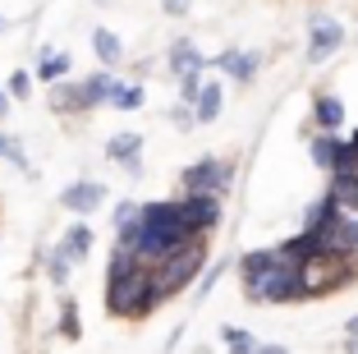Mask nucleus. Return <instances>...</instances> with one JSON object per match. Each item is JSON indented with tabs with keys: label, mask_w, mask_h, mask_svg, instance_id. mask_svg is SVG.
Listing matches in <instances>:
<instances>
[{
	"label": "nucleus",
	"mask_w": 358,
	"mask_h": 354,
	"mask_svg": "<svg viewBox=\"0 0 358 354\" xmlns=\"http://www.w3.org/2000/svg\"><path fill=\"white\" fill-rule=\"evenodd\" d=\"M179 217L189 221L198 235H207V230H216V221H221V198H216V193H184Z\"/></svg>",
	"instance_id": "7"
},
{
	"label": "nucleus",
	"mask_w": 358,
	"mask_h": 354,
	"mask_svg": "<svg viewBox=\"0 0 358 354\" xmlns=\"http://www.w3.org/2000/svg\"><path fill=\"white\" fill-rule=\"evenodd\" d=\"M221 271H225V262H216V267H211L207 276H202V285H198V299H207V294H211V285L221 281Z\"/></svg>",
	"instance_id": "30"
},
{
	"label": "nucleus",
	"mask_w": 358,
	"mask_h": 354,
	"mask_svg": "<svg viewBox=\"0 0 358 354\" xmlns=\"http://www.w3.org/2000/svg\"><path fill=\"white\" fill-rule=\"evenodd\" d=\"M138 217H143V203H120L115 207V230H120V244H129L134 240V230H138Z\"/></svg>",
	"instance_id": "19"
},
{
	"label": "nucleus",
	"mask_w": 358,
	"mask_h": 354,
	"mask_svg": "<svg viewBox=\"0 0 358 354\" xmlns=\"http://www.w3.org/2000/svg\"><path fill=\"white\" fill-rule=\"evenodd\" d=\"M230 175H234V170L225 166V161L202 156V161H193L179 179H184V193H216V198H221L225 189H230Z\"/></svg>",
	"instance_id": "6"
},
{
	"label": "nucleus",
	"mask_w": 358,
	"mask_h": 354,
	"mask_svg": "<svg viewBox=\"0 0 358 354\" xmlns=\"http://www.w3.org/2000/svg\"><path fill=\"white\" fill-rule=\"evenodd\" d=\"M106 156L110 161H120V166H129V175H138L143 170V134H115L110 143H106Z\"/></svg>",
	"instance_id": "10"
},
{
	"label": "nucleus",
	"mask_w": 358,
	"mask_h": 354,
	"mask_svg": "<svg viewBox=\"0 0 358 354\" xmlns=\"http://www.w3.org/2000/svg\"><path fill=\"white\" fill-rule=\"evenodd\" d=\"M189 69H207V60L193 42H175L170 46V74H189Z\"/></svg>",
	"instance_id": "17"
},
{
	"label": "nucleus",
	"mask_w": 358,
	"mask_h": 354,
	"mask_svg": "<svg viewBox=\"0 0 358 354\" xmlns=\"http://www.w3.org/2000/svg\"><path fill=\"white\" fill-rule=\"evenodd\" d=\"M313 120L322 129H340V120H345V106L336 102V97H317L313 102Z\"/></svg>",
	"instance_id": "20"
},
{
	"label": "nucleus",
	"mask_w": 358,
	"mask_h": 354,
	"mask_svg": "<svg viewBox=\"0 0 358 354\" xmlns=\"http://www.w3.org/2000/svg\"><path fill=\"white\" fill-rule=\"evenodd\" d=\"M198 240V230L179 217V203H143V217H138V230L129 249L143 262H161L166 253H175L179 244Z\"/></svg>",
	"instance_id": "1"
},
{
	"label": "nucleus",
	"mask_w": 358,
	"mask_h": 354,
	"mask_svg": "<svg viewBox=\"0 0 358 354\" xmlns=\"http://www.w3.org/2000/svg\"><path fill=\"white\" fill-rule=\"evenodd\" d=\"M51 111H60V115H69V111H92V106H87V97H83V83H60V79H55V83H51Z\"/></svg>",
	"instance_id": "12"
},
{
	"label": "nucleus",
	"mask_w": 358,
	"mask_h": 354,
	"mask_svg": "<svg viewBox=\"0 0 358 354\" xmlns=\"http://www.w3.org/2000/svg\"><path fill=\"white\" fill-rule=\"evenodd\" d=\"M92 51H96V60H101L106 69H115L120 55H124V46H120V37L110 28H92Z\"/></svg>",
	"instance_id": "15"
},
{
	"label": "nucleus",
	"mask_w": 358,
	"mask_h": 354,
	"mask_svg": "<svg viewBox=\"0 0 358 354\" xmlns=\"http://www.w3.org/2000/svg\"><path fill=\"white\" fill-rule=\"evenodd\" d=\"M189 5H193V0H161V10H166L170 19H184V14H189Z\"/></svg>",
	"instance_id": "32"
},
{
	"label": "nucleus",
	"mask_w": 358,
	"mask_h": 354,
	"mask_svg": "<svg viewBox=\"0 0 358 354\" xmlns=\"http://www.w3.org/2000/svg\"><path fill=\"white\" fill-rule=\"evenodd\" d=\"M60 203H64L69 212H78V217H87V212H96V207L106 203V189L96 184V179H74V184L60 193Z\"/></svg>",
	"instance_id": "9"
},
{
	"label": "nucleus",
	"mask_w": 358,
	"mask_h": 354,
	"mask_svg": "<svg viewBox=\"0 0 358 354\" xmlns=\"http://www.w3.org/2000/svg\"><path fill=\"white\" fill-rule=\"evenodd\" d=\"M340 42H345V23L340 19H313V32H308V60L322 64L331 51H340Z\"/></svg>",
	"instance_id": "8"
},
{
	"label": "nucleus",
	"mask_w": 358,
	"mask_h": 354,
	"mask_svg": "<svg viewBox=\"0 0 358 354\" xmlns=\"http://www.w3.org/2000/svg\"><path fill=\"white\" fill-rule=\"evenodd\" d=\"M115 74L110 69H101V74H92V79H87L83 83V97H87V106H101V102H110V93H115Z\"/></svg>",
	"instance_id": "18"
},
{
	"label": "nucleus",
	"mask_w": 358,
	"mask_h": 354,
	"mask_svg": "<svg viewBox=\"0 0 358 354\" xmlns=\"http://www.w3.org/2000/svg\"><path fill=\"white\" fill-rule=\"evenodd\" d=\"M345 332H349V336H358V318H349V327H345Z\"/></svg>",
	"instance_id": "34"
},
{
	"label": "nucleus",
	"mask_w": 358,
	"mask_h": 354,
	"mask_svg": "<svg viewBox=\"0 0 358 354\" xmlns=\"http://www.w3.org/2000/svg\"><path fill=\"white\" fill-rule=\"evenodd\" d=\"M60 253L69 262H83L87 253H92V226H83V221H74V226L64 230V240H60Z\"/></svg>",
	"instance_id": "13"
},
{
	"label": "nucleus",
	"mask_w": 358,
	"mask_h": 354,
	"mask_svg": "<svg viewBox=\"0 0 358 354\" xmlns=\"http://www.w3.org/2000/svg\"><path fill=\"white\" fill-rule=\"evenodd\" d=\"M96 5H101V0H96Z\"/></svg>",
	"instance_id": "37"
},
{
	"label": "nucleus",
	"mask_w": 358,
	"mask_h": 354,
	"mask_svg": "<svg viewBox=\"0 0 358 354\" xmlns=\"http://www.w3.org/2000/svg\"><path fill=\"white\" fill-rule=\"evenodd\" d=\"M221 115V83H202L198 97H193V120L198 125H211Z\"/></svg>",
	"instance_id": "14"
},
{
	"label": "nucleus",
	"mask_w": 358,
	"mask_h": 354,
	"mask_svg": "<svg viewBox=\"0 0 358 354\" xmlns=\"http://www.w3.org/2000/svg\"><path fill=\"white\" fill-rule=\"evenodd\" d=\"M275 249H280V258H294V262H313L317 258V235L313 230H299L294 240H285V244H275Z\"/></svg>",
	"instance_id": "16"
},
{
	"label": "nucleus",
	"mask_w": 358,
	"mask_h": 354,
	"mask_svg": "<svg viewBox=\"0 0 358 354\" xmlns=\"http://www.w3.org/2000/svg\"><path fill=\"white\" fill-rule=\"evenodd\" d=\"M275 258H280V249H257V253H243V258H239V271H243V281H248V276H257V271H266V267H271Z\"/></svg>",
	"instance_id": "22"
},
{
	"label": "nucleus",
	"mask_w": 358,
	"mask_h": 354,
	"mask_svg": "<svg viewBox=\"0 0 358 354\" xmlns=\"http://www.w3.org/2000/svg\"><path fill=\"white\" fill-rule=\"evenodd\" d=\"M5 143H10V138H5V134H0V156H5Z\"/></svg>",
	"instance_id": "35"
},
{
	"label": "nucleus",
	"mask_w": 358,
	"mask_h": 354,
	"mask_svg": "<svg viewBox=\"0 0 358 354\" xmlns=\"http://www.w3.org/2000/svg\"><path fill=\"white\" fill-rule=\"evenodd\" d=\"M308 262L294 258H275L266 271L248 276V299H266V304H289V299H308Z\"/></svg>",
	"instance_id": "3"
},
{
	"label": "nucleus",
	"mask_w": 358,
	"mask_h": 354,
	"mask_svg": "<svg viewBox=\"0 0 358 354\" xmlns=\"http://www.w3.org/2000/svg\"><path fill=\"white\" fill-rule=\"evenodd\" d=\"M46 271H51V281H55V285H64V281H69V258H64L60 249L46 253Z\"/></svg>",
	"instance_id": "27"
},
{
	"label": "nucleus",
	"mask_w": 358,
	"mask_h": 354,
	"mask_svg": "<svg viewBox=\"0 0 358 354\" xmlns=\"http://www.w3.org/2000/svg\"><path fill=\"white\" fill-rule=\"evenodd\" d=\"M221 341L225 345H230V350H253V336H248V332H239V327H225V332H221Z\"/></svg>",
	"instance_id": "28"
},
{
	"label": "nucleus",
	"mask_w": 358,
	"mask_h": 354,
	"mask_svg": "<svg viewBox=\"0 0 358 354\" xmlns=\"http://www.w3.org/2000/svg\"><path fill=\"white\" fill-rule=\"evenodd\" d=\"M69 55L64 51H42V64H37V79H46V83H55V79H64L69 74Z\"/></svg>",
	"instance_id": "21"
},
{
	"label": "nucleus",
	"mask_w": 358,
	"mask_h": 354,
	"mask_svg": "<svg viewBox=\"0 0 358 354\" xmlns=\"http://www.w3.org/2000/svg\"><path fill=\"white\" fill-rule=\"evenodd\" d=\"M110 106H120V111H138V106H143V83H115Z\"/></svg>",
	"instance_id": "24"
},
{
	"label": "nucleus",
	"mask_w": 358,
	"mask_h": 354,
	"mask_svg": "<svg viewBox=\"0 0 358 354\" xmlns=\"http://www.w3.org/2000/svg\"><path fill=\"white\" fill-rule=\"evenodd\" d=\"M336 212H345V207H340V198H336V193H327V198L317 203V207H308V221H303V226H308V230H322L331 217H336Z\"/></svg>",
	"instance_id": "23"
},
{
	"label": "nucleus",
	"mask_w": 358,
	"mask_h": 354,
	"mask_svg": "<svg viewBox=\"0 0 358 354\" xmlns=\"http://www.w3.org/2000/svg\"><path fill=\"white\" fill-rule=\"evenodd\" d=\"M317 235V253H327V258H354L358 253V217L354 212H336Z\"/></svg>",
	"instance_id": "5"
},
{
	"label": "nucleus",
	"mask_w": 358,
	"mask_h": 354,
	"mask_svg": "<svg viewBox=\"0 0 358 354\" xmlns=\"http://www.w3.org/2000/svg\"><path fill=\"white\" fill-rule=\"evenodd\" d=\"M336 147H340V138H331V129L322 138H313V161L322 170H331V161H336Z\"/></svg>",
	"instance_id": "25"
},
{
	"label": "nucleus",
	"mask_w": 358,
	"mask_h": 354,
	"mask_svg": "<svg viewBox=\"0 0 358 354\" xmlns=\"http://www.w3.org/2000/svg\"><path fill=\"white\" fill-rule=\"evenodd\" d=\"M216 69H225L234 83H253L257 79V55L253 51H221L216 55Z\"/></svg>",
	"instance_id": "11"
},
{
	"label": "nucleus",
	"mask_w": 358,
	"mask_h": 354,
	"mask_svg": "<svg viewBox=\"0 0 358 354\" xmlns=\"http://www.w3.org/2000/svg\"><path fill=\"white\" fill-rule=\"evenodd\" d=\"M10 115V93H0V120Z\"/></svg>",
	"instance_id": "33"
},
{
	"label": "nucleus",
	"mask_w": 358,
	"mask_h": 354,
	"mask_svg": "<svg viewBox=\"0 0 358 354\" xmlns=\"http://www.w3.org/2000/svg\"><path fill=\"white\" fill-rule=\"evenodd\" d=\"M202 262H207V249H202V235L198 240H189V244H179L175 253H166L161 262H152V281H157V299L166 304V299H175L184 285L193 281L202 271Z\"/></svg>",
	"instance_id": "4"
},
{
	"label": "nucleus",
	"mask_w": 358,
	"mask_h": 354,
	"mask_svg": "<svg viewBox=\"0 0 358 354\" xmlns=\"http://www.w3.org/2000/svg\"><path fill=\"white\" fill-rule=\"evenodd\" d=\"M28 93H32V79H28V74L19 69V74L10 79V97H28Z\"/></svg>",
	"instance_id": "31"
},
{
	"label": "nucleus",
	"mask_w": 358,
	"mask_h": 354,
	"mask_svg": "<svg viewBox=\"0 0 358 354\" xmlns=\"http://www.w3.org/2000/svg\"><path fill=\"white\" fill-rule=\"evenodd\" d=\"M78 332H83V322H78V304H74V299H64V308H60V336L78 341Z\"/></svg>",
	"instance_id": "26"
},
{
	"label": "nucleus",
	"mask_w": 358,
	"mask_h": 354,
	"mask_svg": "<svg viewBox=\"0 0 358 354\" xmlns=\"http://www.w3.org/2000/svg\"><path fill=\"white\" fill-rule=\"evenodd\" d=\"M0 28H10V23H5V14H0Z\"/></svg>",
	"instance_id": "36"
},
{
	"label": "nucleus",
	"mask_w": 358,
	"mask_h": 354,
	"mask_svg": "<svg viewBox=\"0 0 358 354\" xmlns=\"http://www.w3.org/2000/svg\"><path fill=\"white\" fill-rule=\"evenodd\" d=\"M157 281H152V262H134L120 276H106V308L115 318H148L157 308Z\"/></svg>",
	"instance_id": "2"
},
{
	"label": "nucleus",
	"mask_w": 358,
	"mask_h": 354,
	"mask_svg": "<svg viewBox=\"0 0 358 354\" xmlns=\"http://www.w3.org/2000/svg\"><path fill=\"white\" fill-rule=\"evenodd\" d=\"M179 88H184V102H193L202 88V69H189V74H179Z\"/></svg>",
	"instance_id": "29"
}]
</instances>
